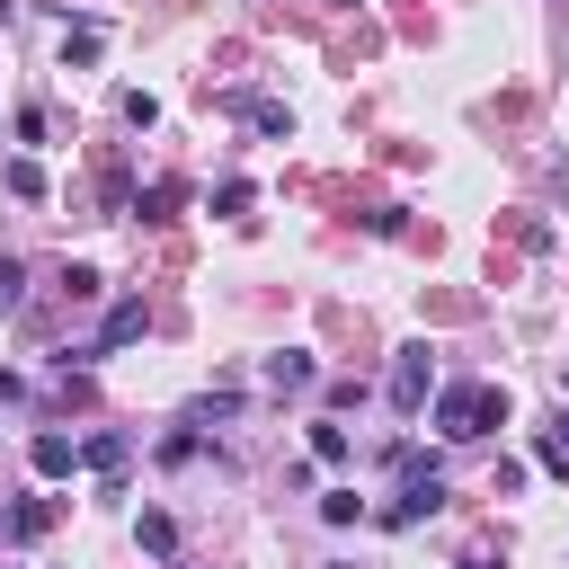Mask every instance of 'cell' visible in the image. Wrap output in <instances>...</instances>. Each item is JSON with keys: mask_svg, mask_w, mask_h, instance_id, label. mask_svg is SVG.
I'll return each instance as SVG.
<instances>
[{"mask_svg": "<svg viewBox=\"0 0 569 569\" xmlns=\"http://www.w3.org/2000/svg\"><path fill=\"white\" fill-rule=\"evenodd\" d=\"M81 463H98V472H116V463H125V437H81Z\"/></svg>", "mask_w": 569, "mask_h": 569, "instance_id": "obj_13", "label": "cell"}, {"mask_svg": "<svg viewBox=\"0 0 569 569\" xmlns=\"http://www.w3.org/2000/svg\"><path fill=\"white\" fill-rule=\"evenodd\" d=\"M133 543L152 551V560H170V551H178V525H170V516H142V525H133Z\"/></svg>", "mask_w": 569, "mask_h": 569, "instance_id": "obj_6", "label": "cell"}, {"mask_svg": "<svg viewBox=\"0 0 569 569\" xmlns=\"http://www.w3.org/2000/svg\"><path fill=\"white\" fill-rule=\"evenodd\" d=\"M321 516H329V525H356V516H365V498H356V489H329Z\"/></svg>", "mask_w": 569, "mask_h": 569, "instance_id": "obj_14", "label": "cell"}, {"mask_svg": "<svg viewBox=\"0 0 569 569\" xmlns=\"http://www.w3.org/2000/svg\"><path fill=\"white\" fill-rule=\"evenodd\" d=\"M142 329H152V312H142V294H125V303L107 312V329H98V356H107V347H133Z\"/></svg>", "mask_w": 569, "mask_h": 569, "instance_id": "obj_4", "label": "cell"}, {"mask_svg": "<svg viewBox=\"0 0 569 569\" xmlns=\"http://www.w3.org/2000/svg\"><path fill=\"white\" fill-rule=\"evenodd\" d=\"M19 284H27V267H19V258H0V312H19Z\"/></svg>", "mask_w": 569, "mask_h": 569, "instance_id": "obj_15", "label": "cell"}, {"mask_svg": "<svg viewBox=\"0 0 569 569\" xmlns=\"http://www.w3.org/2000/svg\"><path fill=\"white\" fill-rule=\"evenodd\" d=\"M489 427H508V392H498V383H454V392H437V437L472 445V437H489Z\"/></svg>", "mask_w": 569, "mask_h": 569, "instance_id": "obj_1", "label": "cell"}, {"mask_svg": "<svg viewBox=\"0 0 569 569\" xmlns=\"http://www.w3.org/2000/svg\"><path fill=\"white\" fill-rule=\"evenodd\" d=\"M267 383H276V392H303V383H312V356H303V347L267 356Z\"/></svg>", "mask_w": 569, "mask_h": 569, "instance_id": "obj_5", "label": "cell"}, {"mask_svg": "<svg viewBox=\"0 0 569 569\" xmlns=\"http://www.w3.org/2000/svg\"><path fill=\"white\" fill-rule=\"evenodd\" d=\"M560 383H569V365H560Z\"/></svg>", "mask_w": 569, "mask_h": 569, "instance_id": "obj_19", "label": "cell"}, {"mask_svg": "<svg viewBox=\"0 0 569 569\" xmlns=\"http://www.w3.org/2000/svg\"><path fill=\"white\" fill-rule=\"evenodd\" d=\"M312 454H321V463H347V427H338V418L312 427Z\"/></svg>", "mask_w": 569, "mask_h": 569, "instance_id": "obj_11", "label": "cell"}, {"mask_svg": "<svg viewBox=\"0 0 569 569\" xmlns=\"http://www.w3.org/2000/svg\"><path fill=\"white\" fill-rule=\"evenodd\" d=\"M133 213H142V223H170V213H178V178H161L152 196H142V205H133Z\"/></svg>", "mask_w": 569, "mask_h": 569, "instance_id": "obj_8", "label": "cell"}, {"mask_svg": "<svg viewBox=\"0 0 569 569\" xmlns=\"http://www.w3.org/2000/svg\"><path fill=\"white\" fill-rule=\"evenodd\" d=\"M0 187H10V196H45V170H36V161H10V170H0Z\"/></svg>", "mask_w": 569, "mask_h": 569, "instance_id": "obj_12", "label": "cell"}, {"mask_svg": "<svg viewBox=\"0 0 569 569\" xmlns=\"http://www.w3.org/2000/svg\"><path fill=\"white\" fill-rule=\"evenodd\" d=\"M98 45H107L98 27H62V62H98Z\"/></svg>", "mask_w": 569, "mask_h": 569, "instance_id": "obj_9", "label": "cell"}, {"mask_svg": "<svg viewBox=\"0 0 569 569\" xmlns=\"http://www.w3.org/2000/svg\"><path fill=\"white\" fill-rule=\"evenodd\" d=\"M10 10H19V0H0V19H10Z\"/></svg>", "mask_w": 569, "mask_h": 569, "instance_id": "obj_16", "label": "cell"}, {"mask_svg": "<svg viewBox=\"0 0 569 569\" xmlns=\"http://www.w3.org/2000/svg\"><path fill=\"white\" fill-rule=\"evenodd\" d=\"M54 525V498H19V508H10V534H45Z\"/></svg>", "mask_w": 569, "mask_h": 569, "instance_id": "obj_7", "label": "cell"}, {"mask_svg": "<svg viewBox=\"0 0 569 569\" xmlns=\"http://www.w3.org/2000/svg\"><path fill=\"white\" fill-rule=\"evenodd\" d=\"M27 463H36L45 480H62V472H81V437H62V427H45V437L27 445Z\"/></svg>", "mask_w": 569, "mask_h": 569, "instance_id": "obj_3", "label": "cell"}, {"mask_svg": "<svg viewBox=\"0 0 569 569\" xmlns=\"http://www.w3.org/2000/svg\"><path fill=\"white\" fill-rule=\"evenodd\" d=\"M463 569H489V560H463Z\"/></svg>", "mask_w": 569, "mask_h": 569, "instance_id": "obj_17", "label": "cell"}, {"mask_svg": "<svg viewBox=\"0 0 569 569\" xmlns=\"http://www.w3.org/2000/svg\"><path fill=\"white\" fill-rule=\"evenodd\" d=\"M427 392H437V365H427V347H400V365H392V409H400V418H418V409H427Z\"/></svg>", "mask_w": 569, "mask_h": 569, "instance_id": "obj_2", "label": "cell"}, {"mask_svg": "<svg viewBox=\"0 0 569 569\" xmlns=\"http://www.w3.org/2000/svg\"><path fill=\"white\" fill-rule=\"evenodd\" d=\"M249 196H258L249 178H223V187H213V213H232V223H241V213H249Z\"/></svg>", "mask_w": 569, "mask_h": 569, "instance_id": "obj_10", "label": "cell"}, {"mask_svg": "<svg viewBox=\"0 0 569 569\" xmlns=\"http://www.w3.org/2000/svg\"><path fill=\"white\" fill-rule=\"evenodd\" d=\"M338 10H356V0H338Z\"/></svg>", "mask_w": 569, "mask_h": 569, "instance_id": "obj_18", "label": "cell"}]
</instances>
